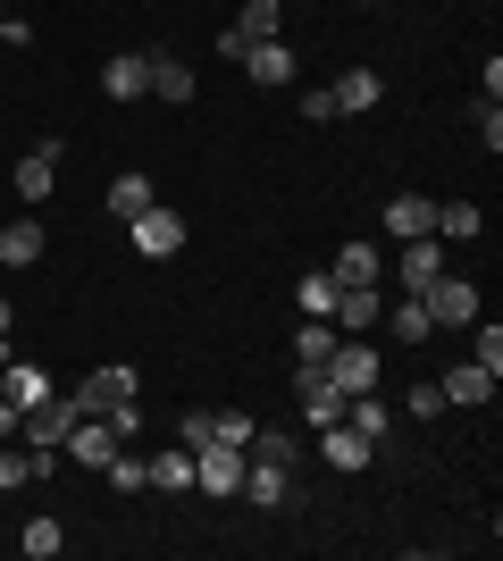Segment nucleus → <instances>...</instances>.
<instances>
[{
  "label": "nucleus",
  "instance_id": "1",
  "mask_svg": "<svg viewBox=\"0 0 503 561\" xmlns=\"http://www.w3.org/2000/svg\"><path fill=\"white\" fill-rule=\"evenodd\" d=\"M126 234H135V252H144V260H176V252H185V218H176V210H168V202H151V210L144 218H126Z\"/></svg>",
  "mask_w": 503,
  "mask_h": 561
},
{
  "label": "nucleus",
  "instance_id": "2",
  "mask_svg": "<svg viewBox=\"0 0 503 561\" xmlns=\"http://www.w3.org/2000/svg\"><path fill=\"white\" fill-rule=\"evenodd\" d=\"M18 427H25V445H34V453H59V445H68V427H76V394H59V386H50V394L34 402Z\"/></svg>",
  "mask_w": 503,
  "mask_h": 561
},
{
  "label": "nucleus",
  "instance_id": "3",
  "mask_svg": "<svg viewBox=\"0 0 503 561\" xmlns=\"http://www.w3.org/2000/svg\"><path fill=\"white\" fill-rule=\"evenodd\" d=\"M193 486L218 494V503H227V494H243V445H218V436H210V445L193 453Z\"/></svg>",
  "mask_w": 503,
  "mask_h": 561
},
{
  "label": "nucleus",
  "instance_id": "4",
  "mask_svg": "<svg viewBox=\"0 0 503 561\" xmlns=\"http://www.w3.org/2000/svg\"><path fill=\"white\" fill-rule=\"evenodd\" d=\"M319 369H328L335 386H344V394H369V386L386 377V360H378V344H353V335H344V344H335L328 360H319Z\"/></svg>",
  "mask_w": 503,
  "mask_h": 561
},
{
  "label": "nucleus",
  "instance_id": "5",
  "mask_svg": "<svg viewBox=\"0 0 503 561\" xmlns=\"http://www.w3.org/2000/svg\"><path fill=\"white\" fill-rule=\"evenodd\" d=\"M126 402H135V369H118V360H110V369H93L84 386H76V411H93V420L126 411Z\"/></svg>",
  "mask_w": 503,
  "mask_h": 561
},
{
  "label": "nucleus",
  "instance_id": "6",
  "mask_svg": "<svg viewBox=\"0 0 503 561\" xmlns=\"http://www.w3.org/2000/svg\"><path fill=\"white\" fill-rule=\"evenodd\" d=\"M294 402H302V420H311V427L344 420V386H335L328 369H302V360H294Z\"/></svg>",
  "mask_w": 503,
  "mask_h": 561
},
{
  "label": "nucleus",
  "instance_id": "7",
  "mask_svg": "<svg viewBox=\"0 0 503 561\" xmlns=\"http://www.w3.org/2000/svg\"><path fill=\"white\" fill-rule=\"evenodd\" d=\"M420 302H428L436 328H470V319H479V294H470V277H454V268H445V277H436Z\"/></svg>",
  "mask_w": 503,
  "mask_h": 561
},
{
  "label": "nucleus",
  "instance_id": "8",
  "mask_svg": "<svg viewBox=\"0 0 503 561\" xmlns=\"http://www.w3.org/2000/svg\"><path fill=\"white\" fill-rule=\"evenodd\" d=\"M395 277H403V294H428V285L445 277V243H436V234H411L403 252H395Z\"/></svg>",
  "mask_w": 503,
  "mask_h": 561
},
{
  "label": "nucleus",
  "instance_id": "9",
  "mask_svg": "<svg viewBox=\"0 0 503 561\" xmlns=\"http://www.w3.org/2000/svg\"><path fill=\"white\" fill-rule=\"evenodd\" d=\"M110 453H118V427L93 420V411H76V427H68V461H76V469H101Z\"/></svg>",
  "mask_w": 503,
  "mask_h": 561
},
{
  "label": "nucleus",
  "instance_id": "10",
  "mask_svg": "<svg viewBox=\"0 0 503 561\" xmlns=\"http://www.w3.org/2000/svg\"><path fill=\"white\" fill-rule=\"evenodd\" d=\"M59 151H68V135H43L34 151L18 160V193L25 202H50V176H59Z\"/></svg>",
  "mask_w": 503,
  "mask_h": 561
},
{
  "label": "nucleus",
  "instance_id": "11",
  "mask_svg": "<svg viewBox=\"0 0 503 561\" xmlns=\"http://www.w3.org/2000/svg\"><path fill=\"white\" fill-rule=\"evenodd\" d=\"M328 319H335V328H344V335H369V328H378V319H386V294H378V285H344Z\"/></svg>",
  "mask_w": 503,
  "mask_h": 561
},
{
  "label": "nucleus",
  "instance_id": "12",
  "mask_svg": "<svg viewBox=\"0 0 503 561\" xmlns=\"http://www.w3.org/2000/svg\"><path fill=\"white\" fill-rule=\"evenodd\" d=\"M101 93L110 101H144L151 93V50H118V59L101 68Z\"/></svg>",
  "mask_w": 503,
  "mask_h": 561
},
{
  "label": "nucleus",
  "instance_id": "13",
  "mask_svg": "<svg viewBox=\"0 0 503 561\" xmlns=\"http://www.w3.org/2000/svg\"><path fill=\"white\" fill-rule=\"evenodd\" d=\"M335 93V117H369L386 101V76L378 68H344V84H328Z\"/></svg>",
  "mask_w": 503,
  "mask_h": 561
},
{
  "label": "nucleus",
  "instance_id": "14",
  "mask_svg": "<svg viewBox=\"0 0 503 561\" xmlns=\"http://www.w3.org/2000/svg\"><path fill=\"white\" fill-rule=\"evenodd\" d=\"M328 277H335V285H378V277H386V252L353 234V243H344V252L328 260Z\"/></svg>",
  "mask_w": 503,
  "mask_h": 561
},
{
  "label": "nucleus",
  "instance_id": "15",
  "mask_svg": "<svg viewBox=\"0 0 503 561\" xmlns=\"http://www.w3.org/2000/svg\"><path fill=\"white\" fill-rule=\"evenodd\" d=\"M319 445H328V469H369V453H378L353 420H328V427H319Z\"/></svg>",
  "mask_w": 503,
  "mask_h": 561
},
{
  "label": "nucleus",
  "instance_id": "16",
  "mask_svg": "<svg viewBox=\"0 0 503 561\" xmlns=\"http://www.w3.org/2000/svg\"><path fill=\"white\" fill-rule=\"evenodd\" d=\"M243 76H252V84H294V50H286V34H268V43L243 50Z\"/></svg>",
  "mask_w": 503,
  "mask_h": 561
},
{
  "label": "nucleus",
  "instance_id": "17",
  "mask_svg": "<svg viewBox=\"0 0 503 561\" xmlns=\"http://www.w3.org/2000/svg\"><path fill=\"white\" fill-rule=\"evenodd\" d=\"M43 243H50V234L34 227V218H9V227H0V268H34Z\"/></svg>",
  "mask_w": 503,
  "mask_h": 561
},
{
  "label": "nucleus",
  "instance_id": "18",
  "mask_svg": "<svg viewBox=\"0 0 503 561\" xmlns=\"http://www.w3.org/2000/svg\"><path fill=\"white\" fill-rule=\"evenodd\" d=\"M436 394H445V402H495V369L461 360V369H445V377H436Z\"/></svg>",
  "mask_w": 503,
  "mask_h": 561
},
{
  "label": "nucleus",
  "instance_id": "19",
  "mask_svg": "<svg viewBox=\"0 0 503 561\" xmlns=\"http://www.w3.org/2000/svg\"><path fill=\"white\" fill-rule=\"evenodd\" d=\"M386 335H403V344H428L436 335V319H428V302L420 294H403V302H386V319H378Z\"/></svg>",
  "mask_w": 503,
  "mask_h": 561
},
{
  "label": "nucleus",
  "instance_id": "20",
  "mask_svg": "<svg viewBox=\"0 0 503 561\" xmlns=\"http://www.w3.org/2000/svg\"><path fill=\"white\" fill-rule=\"evenodd\" d=\"M386 234H395V243H411V234H436V202H420V193L386 202Z\"/></svg>",
  "mask_w": 503,
  "mask_h": 561
},
{
  "label": "nucleus",
  "instance_id": "21",
  "mask_svg": "<svg viewBox=\"0 0 503 561\" xmlns=\"http://www.w3.org/2000/svg\"><path fill=\"white\" fill-rule=\"evenodd\" d=\"M344 420H353L369 445H386V436H395V411L378 402V386H369V394H344Z\"/></svg>",
  "mask_w": 503,
  "mask_h": 561
},
{
  "label": "nucleus",
  "instance_id": "22",
  "mask_svg": "<svg viewBox=\"0 0 503 561\" xmlns=\"http://www.w3.org/2000/svg\"><path fill=\"white\" fill-rule=\"evenodd\" d=\"M50 394L43 369H25V360H0V402H18V411H34V402Z\"/></svg>",
  "mask_w": 503,
  "mask_h": 561
},
{
  "label": "nucleus",
  "instance_id": "23",
  "mask_svg": "<svg viewBox=\"0 0 503 561\" xmlns=\"http://www.w3.org/2000/svg\"><path fill=\"white\" fill-rule=\"evenodd\" d=\"M151 93H160V101H176V110L193 101V68L176 59V50H151Z\"/></svg>",
  "mask_w": 503,
  "mask_h": 561
},
{
  "label": "nucleus",
  "instance_id": "24",
  "mask_svg": "<svg viewBox=\"0 0 503 561\" xmlns=\"http://www.w3.org/2000/svg\"><path fill=\"white\" fill-rule=\"evenodd\" d=\"M470 234H487L479 202H436V243H470Z\"/></svg>",
  "mask_w": 503,
  "mask_h": 561
},
{
  "label": "nucleus",
  "instance_id": "25",
  "mask_svg": "<svg viewBox=\"0 0 503 561\" xmlns=\"http://www.w3.org/2000/svg\"><path fill=\"white\" fill-rule=\"evenodd\" d=\"M18 553L25 561H59V553H68V528H59V519H25V528H18Z\"/></svg>",
  "mask_w": 503,
  "mask_h": 561
},
{
  "label": "nucleus",
  "instance_id": "26",
  "mask_svg": "<svg viewBox=\"0 0 503 561\" xmlns=\"http://www.w3.org/2000/svg\"><path fill=\"white\" fill-rule=\"evenodd\" d=\"M335 344H344V328H335V319H302V328H294V360H302V369H319Z\"/></svg>",
  "mask_w": 503,
  "mask_h": 561
},
{
  "label": "nucleus",
  "instance_id": "27",
  "mask_svg": "<svg viewBox=\"0 0 503 561\" xmlns=\"http://www.w3.org/2000/svg\"><path fill=\"white\" fill-rule=\"evenodd\" d=\"M101 478H110V486H118V494H144V486H151V461H144V453H135V445H118V453H110V461H101Z\"/></svg>",
  "mask_w": 503,
  "mask_h": 561
},
{
  "label": "nucleus",
  "instance_id": "28",
  "mask_svg": "<svg viewBox=\"0 0 503 561\" xmlns=\"http://www.w3.org/2000/svg\"><path fill=\"white\" fill-rule=\"evenodd\" d=\"M243 494H252L261 512H277V503H286V469L277 461H243Z\"/></svg>",
  "mask_w": 503,
  "mask_h": 561
},
{
  "label": "nucleus",
  "instance_id": "29",
  "mask_svg": "<svg viewBox=\"0 0 503 561\" xmlns=\"http://www.w3.org/2000/svg\"><path fill=\"white\" fill-rule=\"evenodd\" d=\"M243 34V43H268V34H277V25H286V9H277V0H243L236 18H227Z\"/></svg>",
  "mask_w": 503,
  "mask_h": 561
},
{
  "label": "nucleus",
  "instance_id": "30",
  "mask_svg": "<svg viewBox=\"0 0 503 561\" xmlns=\"http://www.w3.org/2000/svg\"><path fill=\"white\" fill-rule=\"evenodd\" d=\"M144 210H151V176H135V168L110 176V218H144Z\"/></svg>",
  "mask_w": 503,
  "mask_h": 561
},
{
  "label": "nucleus",
  "instance_id": "31",
  "mask_svg": "<svg viewBox=\"0 0 503 561\" xmlns=\"http://www.w3.org/2000/svg\"><path fill=\"white\" fill-rule=\"evenodd\" d=\"M151 486H160V494H185V486H193V453H185V445L151 453Z\"/></svg>",
  "mask_w": 503,
  "mask_h": 561
},
{
  "label": "nucleus",
  "instance_id": "32",
  "mask_svg": "<svg viewBox=\"0 0 503 561\" xmlns=\"http://www.w3.org/2000/svg\"><path fill=\"white\" fill-rule=\"evenodd\" d=\"M25 478H50V453H34V445L9 453V445H0V486H25Z\"/></svg>",
  "mask_w": 503,
  "mask_h": 561
},
{
  "label": "nucleus",
  "instance_id": "33",
  "mask_svg": "<svg viewBox=\"0 0 503 561\" xmlns=\"http://www.w3.org/2000/svg\"><path fill=\"white\" fill-rule=\"evenodd\" d=\"M243 461H277V469H294V436H286V427H252Z\"/></svg>",
  "mask_w": 503,
  "mask_h": 561
},
{
  "label": "nucleus",
  "instance_id": "34",
  "mask_svg": "<svg viewBox=\"0 0 503 561\" xmlns=\"http://www.w3.org/2000/svg\"><path fill=\"white\" fill-rule=\"evenodd\" d=\"M294 294H302V319H328V310H335V294H344V285H335L328 268H311V277L294 285Z\"/></svg>",
  "mask_w": 503,
  "mask_h": 561
},
{
  "label": "nucleus",
  "instance_id": "35",
  "mask_svg": "<svg viewBox=\"0 0 503 561\" xmlns=\"http://www.w3.org/2000/svg\"><path fill=\"white\" fill-rule=\"evenodd\" d=\"M210 436L218 445H252V420H243V411H210Z\"/></svg>",
  "mask_w": 503,
  "mask_h": 561
},
{
  "label": "nucleus",
  "instance_id": "36",
  "mask_svg": "<svg viewBox=\"0 0 503 561\" xmlns=\"http://www.w3.org/2000/svg\"><path fill=\"white\" fill-rule=\"evenodd\" d=\"M470 360H479V369H495V377H503V328H495V319H487V328H479V352H470Z\"/></svg>",
  "mask_w": 503,
  "mask_h": 561
},
{
  "label": "nucleus",
  "instance_id": "37",
  "mask_svg": "<svg viewBox=\"0 0 503 561\" xmlns=\"http://www.w3.org/2000/svg\"><path fill=\"white\" fill-rule=\"evenodd\" d=\"M403 411H411V420H436V411H454V402L436 394V386H411V394H403Z\"/></svg>",
  "mask_w": 503,
  "mask_h": 561
},
{
  "label": "nucleus",
  "instance_id": "38",
  "mask_svg": "<svg viewBox=\"0 0 503 561\" xmlns=\"http://www.w3.org/2000/svg\"><path fill=\"white\" fill-rule=\"evenodd\" d=\"M176 445H185V453H202V445H210V411H185V427H176Z\"/></svg>",
  "mask_w": 503,
  "mask_h": 561
},
{
  "label": "nucleus",
  "instance_id": "39",
  "mask_svg": "<svg viewBox=\"0 0 503 561\" xmlns=\"http://www.w3.org/2000/svg\"><path fill=\"white\" fill-rule=\"evenodd\" d=\"M302 117H311V126H328V117H335V93H328V84H311V93H302Z\"/></svg>",
  "mask_w": 503,
  "mask_h": 561
},
{
  "label": "nucleus",
  "instance_id": "40",
  "mask_svg": "<svg viewBox=\"0 0 503 561\" xmlns=\"http://www.w3.org/2000/svg\"><path fill=\"white\" fill-rule=\"evenodd\" d=\"M479 135H487V151H503V110L495 101H479Z\"/></svg>",
  "mask_w": 503,
  "mask_h": 561
},
{
  "label": "nucleus",
  "instance_id": "41",
  "mask_svg": "<svg viewBox=\"0 0 503 561\" xmlns=\"http://www.w3.org/2000/svg\"><path fill=\"white\" fill-rule=\"evenodd\" d=\"M0 43H9V50H25V43H34V25H25V18H0Z\"/></svg>",
  "mask_w": 503,
  "mask_h": 561
},
{
  "label": "nucleus",
  "instance_id": "42",
  "mask_svg": "<svg viewBox=\"0 0 503 561\" xmlns=\"http://www.w3.org/2000/svg\"><path fill=\"white\" fill-rule=\"evenodd\" d=\"M18 420H25L18 402H0V445H9V436H18Z\"/></svg>",
  "mask_w": 503,
  "mask_h": 561
},
{
  "label": "nucleus",
  "instance_id": "43",
  "mask_svg": "<svg viewBox=\"0 0 503 561\" xmlns=\"http://www.w3.org/2000/svg\"><path fill=\"white\" fill-rule=\"evenodd\" d=\"M9 328H18V310H9V302H0V344H9Z\"/></svg>",
  "mask_w": 503,
  "mask_h": 561
},
{
  "label": "nucleus",
  "instance_id": "44",
  "mask_svg": "<svg viewBox=\"0 0 503 561\" xmlns=\"http://www.w3.org/2000/svg\"><path fill=\"white\" fill-rule=\"evenodd\" d=\"M0 18H9V0H0Z\"/></svg>",
  "mask_w": 503,
  "mask_h": 561
},
{
  "label": "nucleus",
  "instance_id": "45",
  "mask_svg": "<svg viewBox=\"0 0 503 561\" xmlns=\"http://www.w3.org/2000/svg\"><path fill=\"white\" fill-rule=\"evenodd\" d=\"M0 360H9V344H0Z\"/></svg>",
  "mask_w": 503,
  "mask_h": 561
}]
</instances>
